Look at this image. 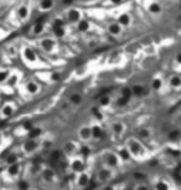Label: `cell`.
Segmentation results:
<instances>
[{"label":"cell","mask_w":181,"mask_h":190,"mask_svg":"<svg viewBox=\"0 0 181 190\" xmlns=\"http://www.w3.org/2000/svg\"><path fill=\"white\" fill-rule=\"evenodd\" d=\"M127 148L130 152L132 157H134V158H144L146 154L145 147L135 138H132L127 142Z\"/></svg>","instance_id":"cell-1"},{"label":"cell","mask_w":181,"mask_h":190,"mask_svg":"<svg viewBox=\"0 0 181 190\" xmlns=\"http://www.w3.org/2000/svg\"><path fill=\"white\" fill-rule=\"evenodd\" d=\"M103 160H104L105 167H108V168H111V169L118 168L119 165H120V163H122L120 158H119V155L113 153V152H108V153H105L104 157H103Z\"/></svg>","instance_id":"cell-2"},{"label":"cell","mask_w":181,"mask_h":190,"mask_svg":"<svg viewBox=\"0 0 181 190\" xmlns=\"http://www.w3.org/2000/svg\"><path fill=\"white\" fill-rule=\"evenodd\" d=\"M113 178V169L105 167L103 169H99L97 173V180L99 183H108Z\"/></svg>","instance_id":"cell-3"},{"label":"cell","mask_w":181,"mask_h":190,"mask_svg":"<svg viewBox=\"0 0 181 190\" xmlns=\"http://www.w3.org/2000/svg\"><path fill=\"white\" fill-rule=\"evenodd\" d=\"M78 135H80V138L82 139V141H84V142L91 141V138H92V129H91V127H88V125H83L82 128H80Z\"/></svg>","instance_id":"cell-4"},{"label":"cell","mask_w":181,"mask_h":190,"mask_svg":"<svg viewBox=\"0 0 181 190\" xmlns=\"http://www.w3.org/2000/svg\"><path fill=\"white\" fill-rule=\"evenodd\" d=\"M88 184H90V176L86 173L81 172L77 178V185L81 186V188H86V186H88Z\"/></svg>","instance_id":"cell-5"},{"label":"cell","mask_w":181,"mask_h":190,"mask_svg":"<svg viewBox=\"0 0 181 190\" xmlns=\"http://www.w3.org/2000/svg\"><path fill=\"white\" fill-rule=\"evenodd\" d=\"M71 168L73 169L74 172L81 173L84 170V162L83 159H74V160L71 163Z\"/></svg>","instance_id":"cell-6"},{"label":"cell","mask_w":181,"mask_h":190,"mask_svg":"<svg viewBox=\"0 0 181 190\" xmlns=\"http://www.w3.org/2000/svg\"><path fill=\"white\" fill-rule=\"evenodd\" d=\"M124 129H125V125L123 122H115V123L112 124V131L115 135H122L124 133Z\"/></svg>","instance_id":"cell-7"},{"label":"cell","mask_w":181,"mask_h":190,"mask_svg":"<svg viewBox=\"0 0 181 190\" xmlns=\"http://www.w3.org/2000/svg\"><path fill=\"white\" fill-rule=\"evenodd\" d=\"M169 84L171 88H174V90L181 88V77L177 76V75H174V76H171L169 79Z\"/></svg>","instance_id":"cell-8"},{"label":"cell","mask_w":181,"mask_h":190,"mask_svg":"<svg viewBox=\"0 0 181 190\" xmlns=\"http://www.w3.org/2000/svg\"><path fill=\"white\" fill-rule=\"evenodd\" d=\"M108 32L113 36H118L119 34L122 32V26L119 25L118 22H114V24H111L108 26Z\"/></svg>","instance_id":"cell-9"},{"label":"cell","mask_w":181,"mask_h":190,"mask_svg":"<svg viewBox=\"0 0 181 190\" xmlns=\"http://www.w3.org/2000/svg\"><path fill=\"white\" fill-rule=\"evenodd\" d=\"M91 129H92V138L101 139L103 137L104 131L102 129V127H99V125H93V127H91Z\"/></svg>","instance_id":"cell-10"},{"label":"cell","mask_w":181,"mask_h":190,"mask_svg":"<svg viewBox=\"0 0 181 190\" xmlns=\"http://www.w3.org/2000/svg\"><path fill=\"white\" fill-rule=\"evenodd\" d=\"M118 155H119V158H120L122 162H129V160H130V158H132V154H130V152H129V149L127 147L122 148L120 150H119Z\"/></svg>","instance_id":"cell-11"},{"label":"cell","mask_w":181,"mask_h":190,"mask_svg":"<svg viewBox=\"0 0 181 190\" xmlns=\"http://www.w3.org/2000/svg\"><path fill=\"white\" fill-rule=\"evenodd\" d=\"M132 92H133V96L142 97L143 94L145 93V87L142 86V84H134V86L132 87Z\"/></svg>","instance_id":"cell-12"},{"label":"cell","mask_w":181,"mask_h":190,"mask_svg":"<svg viewBox=\"0 0 181 190\" xmlns=\"http://www.w3.org/2000/svg\"><path fill=\"white\" fill-rule=\"evenodd\" d=\"M130 21H132V19L128 14H120L118 16V24L120 26H129L130 25Z\"/></svg>","instance_id":"cell-13"},{"label":"cell","mask_w":181,"mask_h":190,"mask_svg":"<svg viewBox=\"0 0 181 190\" xmlns=\"http://www.w3.org/2000/svg\"><path fill=\"white\" fill-rule=\"evenodd\" d=\"M55 178V172L51 168H46L42 172V179L45 181H52V179Z\"/></svg>","instance_id":"cell-14"},{"label":"cell","mask_w":181,"mask_h":190,"mask_svg":"<svg viewBox=\"0 0 181 190\" xmlns=\"http://www.w3.org/2000/svg\"><path fill=\"white\" fill-rule=\"evenodd\" d=\"M67 18H68L70 21L77 22V21H80V20H81V14H80L78 10H70L68 14H67Z\"/></svg>","instance_id":"cell-15"},{"label":"cell","mask_w":181,"mask_h":190,"mask_svg":"<svg viewBox=\"0 0 181 190\" xmlns=\"http://www.w3.org/2000/svg\"><path fill=\"white\" fill-rule=\"evenodd\" d=\"M36 141L35 139H31V138H29L27 139V141L25 142V144H24V149H25V152H27V153H29V152H32L34 149L36 148Z\"/></svg>","instance_id":"cell-16"},{"label":"cell","mask_w":181,"mask_h":190,"mask_svg":"<svg viewBox=\"0 0 181 190\" xmlns=\"http://www.w3.org/2000/svg\"><path fill=\"white\" fill-rule=\"evenodd\" d=\"M148 10H149V13H151V14H154V15L160 14V13H161V5H160L159 3H150Z\"/></svg>","instance_id":"cell-17"},{"label":"cell","mask_w":181,"mask_h":190,"mask_svg":"<svg viewBox=\"0 0 181 190\" xmlns=\"http://www.w3.org/2000/svg\"><path fill=\"white\" fill-rule=\"evenodd\" d=\"M181 137V132L180 129H177V128H174L168 133V138L170 141H177V139H180Z\"/></svg>","instance_id":"cell-18"},{"label":"cell","mask_w":181,"mask_h":190,"mask_svg":"<svg viewBox=\"0 0 181 190\" xmlns=\"http://www.w3.org/2000/svg\"><path fill=\"white\" fill-rule=\"evenodd\" d=\"M41 47H42L45 51H51L52 47H53V41H52V40H50V39L42 40V41H41Z\"/></svg>","instance_id":"cell-19"},{"label":"cell","mask_w":181,"mask_h":190,"mask_svg":"<svg viewBox=\"0 0 181 190\" xmlns=\"http://www.w3.org/2000/svg\"><path fill=\"white\" fill-rule=\"evenodd\" d=\"M77 29L78 31L81 32H86L88 29H90V22L87 21V20H80L78 21V25H77Z\"/></svg>","instance_id":"cell-20"},{"label":"cell","mask_w":181,"mask_h":190,"mask_svg":"<svg viewBox=\"0 0 181 190\" xmlns=\"http://www.w3.org/2000/svg\"><path fill=\"white\" fill-rule=\"evenodd\" d=\"M24 55H25L26 60L31 61V62H34V61H36V53L34 50L31 49H25V51H24Z\"/></svg>","instance_id":"cell-21"},{"label":"cell","mask_w":181,"mask_h":190,"mask_svg":"<svg viewBox=\"0 0 181 190\" xmlns=\"http://www.w3.org/2000/svg\"><path fill=\"white\" fill-rule=\"evenodd\" d=\"M70 102L72 103V104H76V106H78V104H81V103H82V96H81V94H78V93L71 94V97H70Z\"/></svg>","instance_id":"cell-22"},{"label":"cell","mask_w":181,"mask_h":190,"mask_svg":"<svg viewBox=\"0 0 181 190\" xmlns=\"http://www.w3.org/2000/svg\"><path fill=\"white\" fill-rule=\"evenodd\" d=\"M19 170H20V169H19V164H18V163L10 164L9 168H8V173H9V174L11 175V176H15V175L19 173Z\"/></svg>","instance_id":"cell-23"},{"label":"cell","mask_w":181,"mask_h":190,"mask_svg":"<svg viewBox=\"0 0 181 190\" xmlns=\"http://www.w3.org/2000/svg\"><path fill=\"white\" fill-rule=\"evenodd\" d=\"M129 102H130V100L127 98V97H124V96H122V94L117 98V106L118 107H125Z\"/></svg>","instance_id":"cell-24"},{"label":"cell","mask_w":181,"mask_h":190,"mask_svg":"<svg viewBox=\"0 0 181 190\" xmlns=\"http://www.w3.org/2000/svg\"><path fill=\"white\" fill-rule=\"evenodd\" d=\"M154 188H155V189L166 190V189H169V188H170V185H169V183H168V181H165V180H158V181L155 183Z\"/></svg>","instance_id":"cell-25"},{"label":"cell","mask_w":181,"mask_h":190,"mask_svg":"<svg viewBox=\"0 0 181 190\" xmlns=\"http://www.w3.org/2000/svg\"><path fill=\"white\" fill-rule=\"evenodd\" d=\"M92 114H93L98 121H103V118H104V116H103V113L101 112L99 107H93V108H92Z\"/></svg>","instance_id":"cell-26"},{"label":"cell","mask_w":181,"mask_h":190,"mask_svg":"<svg viewBox=\"0 0 181 190\" xmlns=\"http://www.w3.org/2000/svg\"><path fill=\"white\" fill-rule=\"evenodd\" d=\"M112 103V100L109 96H101L99 98V106L101 107H108Z\"/></svg>","instance_id":"cell-27"},{"label":"cell","mask_w":181,"mask_h":190,"mask_svg":"<svg viewBox=\"0 0 181 190\" xmlns=\"http://www.w3.org/2000/svg\"><path fill=\"white\" fill-rule=\"evenodd\" d=\"M65 152H66L67 154H73L74 153V149H76V145H74V143H72V142H68V143L65 144Z\"/></svg>","instance_id":"cell-28"},{"label":"cell","mask_w":181,"mask_h":190,"mask_svg":"<svg viewBox=\"0 0 181 190\" xmlns=\"http://www.w3.org/2000/svg\"><path fill=\"white\" fill-rule=\"evenodd\" d=\"M26 90H27V92L29 93H36L37 91H39V86L35 83V82H29L26 84Z\"/></svg>","instance_id":"cell-29"},{"label":"cell","mask_w":181,"mask_h":190,"mask_svg":"<svg viewBox=\"0 0 181 190\" xmlns=\"http://www.w3.org/2000/svg\"><path fill=\"white\" fill-rule=\"evenodd\" d=\"M138 134L139 137H140V139H149L150 138V131L146 129V128H140V129L138 131Z\"/></svg>","instance_id":"cell-30"},{"label":"cell","mask_w":181,"mask_h":190,"mask_svg":"<svg viewBox=\"0 0 181 190\" xmlns=\"http://www.w3.org/2000/svg\"><path fill=\"white\" fill-rule=\"evenodd\" d=\"M52 5H53V0H41V3H40L41 9H43V10L51 9Z\"/></svg>","instance_id":"cell-31"},{"label":"cell","mask_w":181,"mask_h":190,"mask_svg":"<svg viewBox=\"0 0 181 190\" xmlns=\"http://www.w3.org/2000/svg\"><path fill=\"white\" fill-rule=\"evenodd\" d=\"M161 87H163V81L160 80V79H154L153 80V82H151V88L154 91H159V90H161Z\"/></svg>","instance_id":"cell-32"},{"label":"cell","mask_w":181,"mask_h":190,"mask_svg":"<svg viewBox=\"0 0 181 190\" xmlns=\"http://www.w3.org/2000/svg\"><path fill=\"white\" fill-rule=\"evenodd\" d=\"M27 14H29V10H27L26 6H20V8L18 9V15L20 19H25Z\"/></svg>","instance_id":"cell-33"},{"label":"cell","mask_w":181,"mask_h":190,"mask_svg":"<svg viewBox=\"0 0 181 190\" xmlns=\"http://www.w3.org/2000/svg\"><path fill=\"white\" fill-rule=\"evenodd\" d=\"M40 134H41V129H40V128H31V129L29 131V138H31V139L37 138Z\"/></svg>","instance_id":"cell-34"},{"label":"cell","mask_w":181,"mask_h":190,"mask_svg":"<svg viewBox=\"0 0 181 190\" xmlns=\"http://www.w3.org/2000/svg\"><path fill=\"white\" fill-rule=\"evenodd\" d=\"M1 113H3V116H4V117H11L13 113H14V110H13L11 106H5L1 110Z\"/></svg>","instance_id":"cell-35"},{"label":"cell","mask_w":181,"mask_h":190,"mask_svg":"<svg viewBox=\"0 0 181 190\" xmlns=\"http://www.w3.org/2000/svg\"><path fill=\"white\" fill-rule=\"evenodd\" d=\"M122 96H124V97H127L130 100L132 96H133V92H132V87H124L122 90V92H120Z\"/></svg>","instance_id":"cell-36"},{"label":"cell","mask_w":181,"mask_h":190,"mask_svg":"<svg viewBox=\"0 0 181 190\" xmlns=\"http://www.w3.org/2000/svg\"><path fill=\"white\" fill-rule=\"evenodd\" d=\"M42 30H43V22H36L35 26H34V34L39 35V34L42 32Z\"/></svg>","instance_id":"cell-37"},{"label":"cell","mask_w":181,"mask_h":190,"mask_svg":"<svg viewBox=\"0 0 181 190\" xmlns=\"http://www.w3.org/2000/svg\"><path fill=\"white\" fill-rule=\"evenodd\" d=\"M133 178L136 179V180H144V179L146 178V175L142 172H135L134 174H133Z\"/></svg>","instance_id":"cell-38"},{"label":"cell","mask_w":181,"mask_h":190,"mask_svg":"<svg viewBox=\"0 0 181 190\" xmlns=\"http://www.w3.org/2000/svg\"><path fill=\"white\" fill-rule=\"evenodd\" d=\"M53 34L57 37H62L65 35V29L63 28H53Z\"/></svg>","instance_id":"cell-39"},{"label":"cell","mask_w":181,"mask_h":190,"mask_svg":"<svg viewBox=\"0 0 181 190\" xmlns=\"http://www.w3.org/2000/svg\"><path fill=\"white\" fill-rule=\"evenodd\" d=\"M6 163L10 165V164H14V163H18V157L15 154H10L8 158H6Z\"/></svg>","instance_id":"cell-40"},{"label":"cell","mask_w":181,"mask_h":190,"mask_svg":"<svg viewBox=\"0 0 181 190\" xmlns=\"http://www.w3.org/2000/svg\"><path fill=\"white\" fill-rule=\"evenodd\" d=\"M81 154H82V155H83V157H84V158H86V157H88V155H90V154H91V149H90V148H88V147H87V145H83V147H82V148H81Z\"/></svg>","instance_id":"cell-41"},{"label":"cell","mask_w":181,"mask_h":190,"mask_svg":"<svg viewBox=\"0 0 181 190\" xmlns=\"http://www.w3.org/2000/svg\"><path fill=\"white\" fill-rule=\"evenodd\" d=\"M53 28H63V21L60 19H56L53 21Z\"/></svg>","instance_id":"cell-42"},{"label":"cell","mask_w":181,"mask_h":190,"mask_svg":"<svg viewBox=\"0 0 181 190\" xmlns=\"http://www.w3.org/2000/svg\"><path fill=\"white\" fill-rule=\"evenodd\" d=\"M24 128H25V129L27 131V132H29L30 129H31V128H34L32 127V123H31V122H30V121H26V122H24Z\"/></svg>","instance_id":"cell-43"},{"label":"cell","mask_w":181,"mask_h":190,"mask_svg":"<svg viewBox=\"0 0 181 190\" xmlns=\"http://www.w3.org/2000/svg\"><path fill=\"white\" fill-rule=\"evenodd\" d=\"M18 185H19L20 189H29V183H26V181H24V180L19 181Z\"/></svg>","instance_id":"cell-44"},{"label":"cell","mask_w":181,"mask_h":190,"mask_svg":"<svg viewBox=\"0 0 181 190\" xmlns=\"http://www.w3.org/2000/svg\"><path fill=\"white\" fill-rule=\"evenodd\" d=\"M8 79V72H5V71H0V82H3V81H5Z\"/></svg>","instance_id":"cell-45"},{"label":"cell","mask_w":181,"mask_h":190,"mask_svg":"<svg viewBox=\"0 0 181 190\" xmlns=\"http://www.w3.org/2000/svg\"><path fill=\"white\" fill-rule=\"evenodd\" d=\"M60 79H61L60 73H52V76H51V80H53V81H59Z\"/></svg>","instance_id":"cell-46"},{"label":"cell","mask_w":181,"mask_h":190,"mask_svg":"<svg viewBox=\"0 0 181 190\" xmlns=\"http://www.w3.org/2000/svg\"><path fill=\"white\" fill-rule=\"evenodd\" d=\"M176 62L181 65V53H177V56H176Z\"/></svg>","instance_id":"cell-47"},{"label":"cell","mask_w":181,"mask_h":190,"mask_svg":"<svg viewBox=\"0 0 181 190\" xmlns=\"http://www.w3.org/2000/svg\"><path fill=\"white\" fill-rule=\"evenodd\" d=\"M15 82H16V77H13V79H10V81H9L10 84H15Z\"/></svg>","instance_id":"cell-48"},{"label":"cell","mask_w":181,"mask_h":190,"mask_svg":"<svg viewBox=\"0 0 181 190\" xmlns=\"http://www.w3.org/2000/svg\"><path fill=\"white\" fill-rule=\"evenodd\" d=\"M72 1H73V0H63V4L65 5H70V4H72Z\"/></svg>","instance_id":"cell-49"},{"label":"cell","mask_w":181,"mask_h":190,"mask_svg":"<svg viewBox=\"0 0 181 190\" xmlns=\"http://www.w3.org/2000/svg\"><path fill=\"white\" fill-rule=\"evenodd\" d=\"M113 4H115V5H118V4H120V3L123 1V0H111Z\"/></svg>","instance_id":"cell-50"}]
</instances>
